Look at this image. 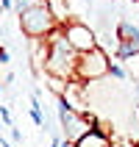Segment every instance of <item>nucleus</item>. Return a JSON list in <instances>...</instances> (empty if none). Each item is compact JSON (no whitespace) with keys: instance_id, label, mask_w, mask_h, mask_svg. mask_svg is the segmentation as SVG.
<instances>
[{"instance_id":"nucleus-10","label":"nucleus","mask_w":139,"mask_h":147,"mask_svg":"<svg viewBox=\"0 0 139 147\" xmlns=\"http://www.w3.org/2000/svg\"><path fill=\"white\" fill-rule=\"evenodd\" d=\"M0 119L8 125V128H14V119H11V111H8L6 106H0Z\"/></svg>"},{"instance_id":"nucleus-8","label":"nucleus","mask_w":139,"mask_h":147,"mask_svg":"<svg viewBox=\"0 0 139 147\" xmlns=\"http://www.w3.org/2000/svg\"><path fill=\"white\" fill-rule=\"evenodd\" d=\"M31 117H33L36 125H45V114H42V106H39V97L36 94L31 97Z\"/></svg>"},{"instance_id":"nucleus-3","label":"nucleus","mask_w":139,"mask_h":147,"mask_svg":"<svg viewBox=\"0 0 139 147\" xmlns=\"http://www.w3.org/2000/svg\"><path fill=\"white\" fill-rule=\"evenodd\" d=\"M58 119H61V131H64V142L75 144V142L81 139L83 133L92 131V117L81 114L75 106H70V100L67 97H58Z\"/></svg>"},{"instance_id":"nucleus-13","label":"nucleus","mask_w":139,"mask_h":147,"mask_svg":"<svg viewBox=\"0 0 139 147\" xmlns=\"http://www.w3.org/2000/svg\"><path fill=\"white\" fill-rule=\"evenodd\" d=\"M61 147H73V144H70V142H61Z\"/></svg>"},{"instance_id":"nucleus-6","label":"nucleus","mask_w":139,"mask_h":147,"mask_svg":"<svg viewBox=\"0 0 139 147\" xmlns=\"http://www.w3.org/2000/svg\"><path fill=\"white\" fill-rule=\"evenodd\" d=\"M61 31H64L67 42L73 45V50L78 53V56H81V53H89V50L98 47V33L92 31L86 22H67Z\"/></svg>"},{"instance_id":"nucleus-18","label":"nucleus","mask_w":139,"mask_h":147,"mask_svg":"<svg viewBox=\"0 0 139 147\" xmlns=\"http://www.w3.org/2000/svg\"><path fill=\"white\" fill-rule=\"evenodd\" d=\"M134 3H139V0H134Z\"/></svg>"},{"instance_id":"nucleus-9","label":"nucleus","mask_w":139,"mask_h":147,"mask_svg":"<svg viewBox=\"0 0 139 147\" xmlns=\"http://www.w3.org/2000/svg\"><path fill=\"white\" fill-rule=\"evenodd\" d=\"M108 75H114L117 81H128V72H125V67L120 64V61H117V64L111 61V67H108Z\"/></svg>"},{"instance_id":"nucleus-11","label":"nucleus","mask_w":139,"mask_h":147,"mask_svg":"<svg viewBox=\"0 0 139 147\" xmlns=\"http://www.w3.org/2000/svg\"><path fill=\"white\" fill-rule=\"evenodd\" d=\"M47 147H61V139H58V136H53V139H50V144Z\"/></svg>"},{"instance_id":"nucleus-4","label":"nucleus","mask_w":139,"mask_h":147,"mask_svg":"<svg viewBox=\"0 0 139 147\" xmlns=\"http://www.w3.org/2000/svg\"><path fill=\"white\" fill-rule=\"evenodd\" d=\"M108 67H111V58H108V53L103 47H95L89 50V53H81L78 56V64H75V78L83 83H95L98 78H103V75H108Z\"/></svg>"},{"instance_id":"nucleus-17","label":"nucleus","mask_w":139,"mask_h":147,"mask_svg":"<svg viewBox=\"0 0 139 147\" xmlns=\"http://www.w3.org/2000/svg\"><path fill=\"white\" fill-rule=\"evenodd\" d=\"M111 3H117V0H111Z\"/></svg>"},{"instance_id":"nucleus-12","label":"nucleus","mask_w":139,"mask_h":147,"mask_svg":"<svg viewBox=\"0 0 139 147\" xmlns=\"http://www.w3.org/2000/svg\"><path fill=\"white\" fill-rule=\"evenodd\" d=\"M11 6H14L11 0H0V8H11Z\"/></svg>"},{"instance_id":"nucleus-14","label":"nucleus","mask_w":139,"mask_h":147,"mask_svg":"<svg viewBox=\"0 0 139 147\" xmlns=\"http://www.w3.org/2000/svg\"><path fill=\"white\" fill-rule=\"evenodd\" d=\"M136 97H139V81H136Z\"/></svg>"},{"instance_id":"nucleus-15","label":"nucleus","mask_w":139,"mask_h":147,"mask_svg":"<svg viewBox=\"0 0 139 147\" xmlns=\"http://www.w3.org/2000/svg\"><path fill=\"white\" fill-rule=\"evenodd\" d=\"M0 94H3V86H0Z\"/></svg>"},{"instance_id":"nucleus-5","label":"nucleus","mask_w":139,"mask_h":147,"mask_svg":"<svg viewBox=\"0 0 139 147\" xmlns=\"http://www.w3.org/2000/svg\"><path fill=\"white\" fill-rule=\"evenodd\" d=\"M117 61H128L139 56V28L128 20L117 22V47H114Z\"/></svg>"},{"instance_id":"nucleus-1","label":"nucleus","mask_w":139,"mask_h":147,"mask_svg":"<svg viewBox=\"0 0 139 147\" xmlns=\"http://www.w3.org/2000/svg\"><path fill=\"white\" fill-rule=\"evenodd\" d=\"M75 64H78V53H75L73 45L67 42L64 31L56 28V31L47 36V61H45L47 75L56 78V81L70 83L75 78Z\"/></svg>"},{"instance_id":"nucleus-7","label":"nucleus","mask_w":139,"mask_h":147,"mask_svg":"<svg viewBox=\"0 0 139 147\" xmlns=\"http://www.w3.org/2000/svg\"><path fill=\"white\" fill-rule=\"evenodd\" d=\"M73 147H111V139H108V136L100 131V128H92V131H89V133H83V136L75 142Z\"/></svg>"},{"instance_id":"nucleus-16","label":"nucleus","mask_w":139,"mask_h":147,"mask_svg":"<svg viewBox=\"0 0 139 147\" xmlns=\"http://www.w3.org/2000/svg\"><path fill=\"white\" fill-rule=\"evenodd\" d=\"M0 14H3V8H0Z\"/></svg>"},{"instance_id":"nucleus-2","label":"nucleus","mask_w":139,"mask_h":147,"mask_svg":"<svg viewBox=\"0 0 139 147\" xmlns=\"http://www.w3.org/2000/svg\"><path fill=\"white\" fill-rule=\"evenodd\" d=\"M20 28H22V33L31 36V39H47L50 33L58 28V17L50 11L47 0H45L39 6L28 8L25 14H20Z\"/></svg>"}]
</instances>
